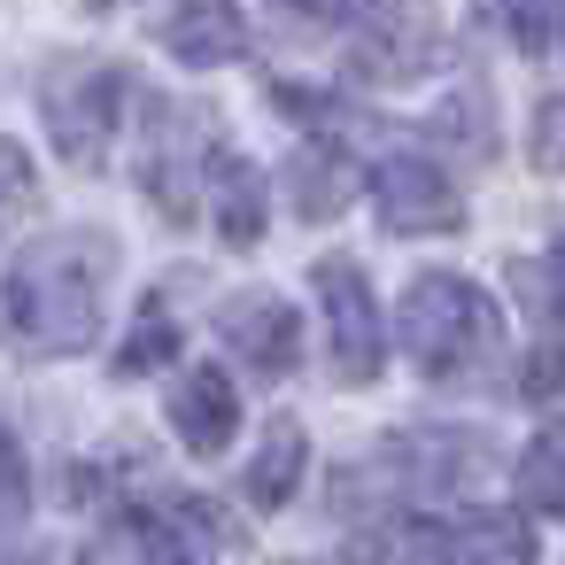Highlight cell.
Returning <instances> with one entry per match:
<instances>
[{
  "label": "cell",
  "mask_w": 565,
  "mask_h": 565,
  "mask_svg": "<svg viewBox=\"0 0 565 565\" xmlns=\"http://www.w3.org/2000/svg\"><path fill=\"white\" fill-rule=\"evenodd\" d=\"M217 333L248 372H295V356H302V318L287 295H233L217 310Z\"/></svg>",
  "instance_id": "cell-7"
},
{
  "label": "cell",
  "mask_w": 565,
  "mask_h": 565,
  "mask_svg": "<svg viewBox=\"0 0 565 565\" xmlns=\"http://www.w3.org/2000/svg\"><path fill=\"white\" fill-rule=\"evenodd\" d=\"M511 279L526 287V302H534L542 318H565V233L550 241V256H534V264H511Z\"/></svg>",
  "instance_id": "cell-15"
},
{
  "label": "cell",
  "mask_w": 565,
  "mask_h": 565,
  "mask_svg": "<svg viewBox=\"0 0 565 565\" xmlns=\"http://www.w3.org/2000/svg\"><path fill=\"white\" fill-rule=\"evenodd\" d=\"M372 194H380L387 233H449L457 225V194H449V179L426 156H387L380 179H372Z\"/></svg>",
  "instance_id": "cell-8"
},
{
  "label": "cell",
  "mask_w": 565,
  "mask_h": 565,
  "mask_svg": "<svg viewBox=\"0 0 565 565\" xmlns=\"http://www.w3.org/2000/svg\"><path fill=\"white\" fill-rule=\"evenodd\" d=\"M503 24L519 47H542V24H550V0H503Z\"/></svg>",
  "instance_id": "cell-19"
},
{
  "label": "cell",
  "mask_w": 565,
  "mask_h": 565,
  "mask_svg": "<svg viewBox=\"0 0 565 565\" xmlns=\"http://www.w3.org/2000/svg\"><path fill=\"white\" fill-rule=\"evenodd\" d=\"M302 426L295 418H271L264 426V449H256V465H248V503L256 511H279L287 495H295V480H302Z\"/></svg>",
  "instance_id": "cell-12"
},
{
  "label": "cell",
  "mask_w": 565,
  "mask_h": 565,
  "mask_svg": "<svg viewBox=\"0 0 565 565\" xmlns=\"http://www.w3.org/2000/svg\"><path fill=\"white\" fill-rule=\"evenodd\" d=\"M557 32H565V9H557Z\"/></svg>",
  "instance_id": "cell-22"
},
{
  "label": "cell",
  "mask_w": 565,
  "mask_h": 565,
  "mask_svg": "<svg viewBox=\"0 0 565 565\" xmlns=\"http://www.w3.org/2000/svg\"><path fill=\"white\" fill-rule=\"evenodd\" d=\"M163 411H171V434H179L194 457H217V449L241 434V387H233L225 372H210V364L179 372L171 395H163Z\"/></svg>",
  "instance_id": "cell-9"
},
{
  "label": "cell",
  "mask_w": 565,
  "mask_h": 565,
  "mask_svg": "<svg viewBox=\"0 0 565 565\" xmlns=\"http://www.w3.org/2000/svg\"><path fill=\"white\" fill-rule=\"evenodd\" d=\"M202 179H210V217H217V233L233 241V248H248L256 233H264V179L241 163V156H225V148H210V163H202Z\"/></svg>",
  "instance_id": "cell-11"
},
{
  "label": "cell",
  "mask_w": 565,
  "mask_h": 565,
  "mask_svg": "<svg viewBox=\"0 0 565 565\" xmlns=\"http://www.w3.org/2000/svg\"><path fill=\"white\" fill-rule=\"evenodd\" d=\"M109 233H47L0 271V349L17 356H86L109 295Z\"/></svg>",
  "instance_id": "cell-1"
},
{
  "label": "cell",
  "mask_w": 565,
  "mask_h": 565,
  "mask_svg": "<svg viewBox=\"0 0 565 565\" xmlns=\"http://www.w3.org/2000/svg\"><path fill=\"white\" fill-rule=\"evenodd\" d=\"M202 132H210V125H202L194 109H179V102H148L140 186L156 194V210H163L171 225H186L194 202H202V163H210V140H202Z\"/></svg>",
  "instance_id": "cell-6"
},
{
  "label": "cell",
  "mask_w": 565,
  "mask_h": 565,
  "mask_svg": "<svg viewBox=\"0 0 565 565\" xmlns=\"http://www.w3.org/2000/svg\"><path fill=\"white\" fill-rule=\"evenodd\" d=\"M495 341H503L495 302H488L472 279H457V271H426V279L403 295V310H395V349H403L426 380H465V372H480V364L495 356Z\"/></svg>",
  "instance_id": "cell-2"
},
{
  "label": "cell",
  "mask_w": 565,
  "mask_h": 565,
  "mask_svg": "<svg viewBox=\"0 0 565 565\" xmlns=\"http://www.w3.org/2000/svg\"><path fill=\"white\" fill-rule=\"evenodd\" d=\"M287 179H295V210H302V217H341V210H349V202H341L349 179H341V163H326L318 148H302Z\"/></svg>",
  "instance_id": "cell-14"
},
{
  "label": "cell",
  "mask_w": 565,
  "mask_h": 565,
  "mask_svg": "<svg viewBox=\"0 0 565 565\" xmlns=\"http://www.w3.org/2000/svg\"><path fill=\"white\" fill-rule=\"evenodd\" d=\"M171 356H179V326H171L163 310H148V318H140V333L117 349V372L132 380V372H156V364H171Z\"/></svg>",
  "instance_id": "cell-16"
},
{
  "label": "cell",
  "mask_w": 565,
  "mask_h": 565,
  "mask_svg": "<svg viewBox=\"0 0 565 565\" xmlns=\"http://www.w3.org/2000/svg\"><path fill=\"white\" fill-rule=\"evenodd\" d=\"M511 495H519L526 511H565V418H550V426L519 449Z\"/></svg>",
  "instance_id": "cell-13"
},
{
  "label": "cell",
  "mask_w": 565,
  "mask_h": 565,
  "mask_svg": "<svg viewBox=\"0 0 565 565\" xmlns=\"http://www.w3.org/2000/svg\"><path fill=\"white\" fill-rule=\"evenodd\" d=\"M387 472H403V488L426 503H457V519H480L472 495L495 488V457L480 434H403L387 441Z\"/></svg>",
  "instance_id": "cell-5"
},
{
  "label": "cell",
  "mask_w": 565,
  "mask_h": 565,
  "mask_svg": "<svg viewBox=\"0 0 565 565\" xmlns=\"http://www.w3.org/2000/svg\"><path fill=\"white\" fill-rule=\"evenodd\" d=\"M318 302H326V356H333V380L349 387H372L380 364H387V318L372 302V279L349 264V256H326L310 271Z\"/></svg>",
  "instance_id": "cell-4"
},
{
  "label": "cell",
  "mask_w": 565,
  "mask_h": 565,
  "mask_svg": "<svg viewBox=\"0 0 565 565\" xmlns=\"http://www.w3.org/2000/svg\"><path fill=\"white\" fill-rule=\"evenodd\" d=\"M17 511H24V449L0 426V519H17Z\"/></svg>",
  "instance_id": "cell-18"
},
{
  "label": "cell",
  "mask_w": 565,
  "mask_h": 565,
  "mask_svg": "<svg viewBox=\"0 0 565 565\" xmlns=\"http://www.w3.org/2000/svg\"><path fill=\"white\" fill-rule=\"evenodd\" d=\"M125 94H132V86H125L117 63H63V71L40 86V117H47L55 156H63L71 171H102V163H109Z\"/></svg>",
  "instance_id": "cell-3"
},
{
  "label": "cell",
  "mask_w": 565,
  "mask_h": 565,
  "mask_svg": "<svg viewBox=\"0 0 565 565\" xmlns=\"http://www.w3.org/2000/svg\"><path fill=\"white\" fill-rule=\"evenodd\" d=\"M156 40L186 71H217V63H241L248 55V17L233 9V0H179V9L156 24Z\"/></svg>",
  "instance_id": "cell-10"
},
{
  "label": "cell",
  "mask_w": 565,
  "mask_h": 565,
  "mask_svg": "<svg viewBox=\"0 0 565 565\" xmlns=\"http://www.w3.org/2000/svg\"><path fill=\"white\" fill-rule=\"evenodd\" d=\"M526 163H534L542 179H557V171H565V94L534 109V125H526Z\"/></svg>",
  "instance_id": "cell-17"
},
{
  "label": "cell",
  "mask_w": 565,
  "mask_h": 565,
  "mask_svg": "<svg viewBox=\"0 0 565 565\" xmlns=\"http://www.w3.org/2000/svg\"><path fill=\"white\" fill-rule=\"evenodd\" d=\"M279 9H295V17H310V24H356L364 0H279Z\"/></svg>",
  "instance_id": "cell-20"
},
{
  "label": "cell",
  "mask_w": 565,
  "mask_h": 565,
  "mask_svg": "<svg viewBox=\"0 0 565 565\" xmlns=\"http://www.w3.org/2000/svg\"><path fill=\"white\" fill-rule=\"evenodd\" d=\"M0 194H9V202H24V194H32V163H24L9 140H0Z\"/></svg>",
  "instance_id": "cell-21"
}]
</instances>
